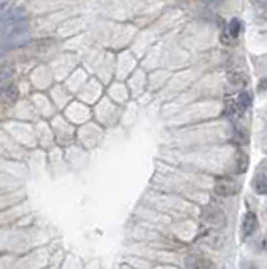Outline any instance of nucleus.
Wrapping results in <instances>:
<instances>
[{
    "label": "nucleus",
    "mask_w": 267,
    "mask_h": 269,
    "mask_svg": "<svg viewBox=\"0 0 267 269\" xmlns=\"http://www.w3.org/2000/svg\"><path fill=\"white\" fill-rule=\"evenodd\" d=\"M241 29H242V24L239 19H232L229 22L225 29V34H223V42H229V39H237L239 34H241Z\"/></svg>",
    "instance_id": "nucleus-5"
},
{
    "label": "nucleus",
    "mask_w": 267,
    "mask_h": 269,
    "mask_svg": "<svg viewBox=\"0 0 267 269\" xmlns=\"http://www.w3.org/2000/svg\"><path fill=\"white\" fill-rule=\"evenodd\" d=\"M188 269H215V264L207 258H192L188 261Z\"/></svg>",
    "instance_id": "nucleus-7"
},
{
    "label": "nucleus",
    "mask_w": 267,
    "mask_h": 269,
    "mask_svg": "<svg viewBox=\"0 0 267 269\" xmlns=\"http://www.w3.org/2000/svg\"><path fill=\"white\" fill-rule=\"evenodd\" d=\"M257 215L254 212H247L244 220H242V239H247L249 236H252L257 229Z\"/></svg>",
    "instance_id": "nucleus-4"
},
{
    "label": "nucleus",
    "mask_w": 267,
    "mask_h": 269,
    "mask_svg": "<svg viewBox=\"0 0 267 269\" xmlns=\"http://www.w3.org/2000/svg\"><path fill=\"white\" fill-rule=\"evenodd\" d=\"M235 105H237L239 113H245L252 106V94L249 91H242L237 96V100H235Z\"/></svg>",
    "instance_id": "nucleus-6"
},
{
    "label": "nucleus",
    "mask_w": 267,
    "mask_h": 269,
    "mask_svg": "<svg viewBox=\"0 0 267 269\" xmlns=\"http://www.w3.org/2000/svg\"><path fill=\"white\" fill-rule=\"evenodd\" d=\"M29 44V37H12V39H3L0 41V57H3L7 53H10L12 49H19V47Z\"/></svg>",
    "instance_id": "nucleus-3"
},
{
    "label": "nucleus",
    "mask_w": 267,
    "mask_h": 269,
    "mask_svg": "<svg viewBox=\"0 0 267 269\" xmlns=\"http://www.w3.org/2000/svg\"><path fill=\"white\" fill-rule=\"evenodd\" d=\"M262 145H264V150H266V153H267V136L264 138V141H262Z\"/></svg>",
    "instance_id": "nucleus-11"
},
{
    "label": "nucleus",
    "mask_w": 267,
    "mask_h": 269,
    "mask_svg": "<svg viewBox=\"0 0 267 269\" xmlns=\"http://www.w3.org/2000/svg\"><path fill=\"white\" fill-rule=\"evenodd\" d=\"M200 219L205 225H209L212 229H220L225 227L227 219H225V214L220 207L217 205H207V207L202 209V214H200Z\"/></svg>",
    "instance_id": "nucleus-1"
},
{
    "label": "nucleus",
    "mask_w": 267,
    "mask_h": 269,
    "mask_svg": "<svg viewBox=\"0 0 267 269\" xmlns=\"http://www.w3.org/2000/svg\"><path fill=\"white\" fill-rule=\"evenodd\" d=\"M254 192L259 195H266L267 193V175H257L254 179Z\"/></svg>",
    "instance_id": "nucleus-8"
},
{
    "label": "nucleus",
    "mask_w": 267,
    "mask_h": 269,
    "mask_svg": "<svg viewBox=\"0 0 267 269\" xmlns=\"http://www.w3.org/2000/svg\"><path fill=\"white\" fill-rule=\"evenodd\" d=\"M214 190L220 197H230L239 192V184L234 179H218Z\"/></svg>",
    "instance_id": "nucleus-2"
},
{
    "label": "nucleus",
    "mask_w": 267,
    "mask_h": 269,
    "mask_svg": "<svg viewBox=\"0 0 267 269\" xmlns=\"http://www.w3.org/2000/svg\"><path fill=\"white\" fill-rule=\"evenodd\" d=\"M9 9H14V3L12 2H0V19H2L7 12H10Z\"/></svg>",
    "instance_id": "nucleus-10"
},
{
    "label": "nucleus",
    "mask_w": 267,
    "mask_h": 269,
    "mask_svg": "<svg viewBox=\"0 0 267 269\" xmlns=\"http://www.w3.org/2000/svg\"><path fill=\"white\" fill-rule=\"evenodd\" d=\"M2 94L7 98V101H15L17 100V96H19V89H17V86L15 84H7L5 88H3Z\"/></svg>",
    "instance_id": "nucleus-9"
}]
</instances>
